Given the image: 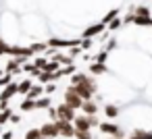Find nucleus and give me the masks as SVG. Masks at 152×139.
I'll use <instances>...</instances> for the list:
<instances>
[{
    "instance_id": "obj_31",
    "label": "nucleus",
    "mask_w": 152,
    "mask_h": 139,
    "mask_svg": "<svg viewBox=\"0 0 152 139\" xmlns=\"http://www.w3.org/2000/svg\"><path fill=\"white\" fill-rule=\"evenodd\" d=\"M75 139H94V135L90 131H77L75 133Z\"/></svg>"
},
{
    "instance_id": "obj_19",
    "label": "nucleus",
    "mask_w": 152,
    "mask_h": 139,
    "mask_svg": "<svg viewBox=\"0 0 152 139\" xmlns=\"http://www.w3.org/2000/svg\"><path fill=\"white\" fill-rule=\"evenodd\" d=\"M104 114H106V118H117L119 116V108L115 104H106L104 106Z\"/></svg>"
},
{
    "instance_id": "obj_25",
    "label": "nucleus",
    "mask_w": 152,
    "mask_h": 139,
    "mask_svg": "<svg viewBox=\"0 0 152 139\" xmlns=\"http://www.w3.org/2000/svg\"><path fill=\"white\" fill-rule=\"evenodd\" d=\"M117 17H119V11H117V9H113V11H108V13L102 17V23H104V25H108V23H110L113 19H117Z\"/></svg>"
},
{
    "instance_id": "obj_30",
    "label": "nucleus",
    "mask_w": 152,
    "mask_h": 139,
    "mask_svg": "<svg viewBox=\"0 0 152 139\" xmlns=\"http://www.w3.org/2000/svg\"><path fill=\"white\" fill-rule=\"evenodd\" d=\"M106 58H108V50L104 48L102 52H98L96 56H92V60H98V62H106Z\"/></svg>"
},
{
    "instance_id": "obj_39",
    "label": "nucleus",
    "mask_w": 152,
    "mask_h": 139,
    "mask_svg": "<svg viewBox=\"0 0 152 139\" xmlns=\"http://www.w3.org/2000/svg\"><path fill=\"white\" fill-rule=\"evenodd\" d=\"M0 139H15V137H13V133H11V131H4Z\"/></svg>"
},
{
    "instance_id": "obj_1",
    "label": "nucleus",
    "mask_w": 152,
    "mask_h": 139,
    "mask_svg": "<svg viewBox=\"0 0 152 139\" xmlns=\"http://www.w3.org/2000/svg\"><path fill=\"white\" fill-rule=\"evenodd\" d=\"M63 102H67L69 106H73L75 110H81V104H83V98L75 91V85L71 83L67 89H65V98H63Z\"/></svg>"
},
{
    "instance_id": "obj_38",
    "label": "nucleus",
    "mask_w": 152,
    "mask_h": 139,
    "mask_svg": "<svg viewBox=\"0 0 152 139\" xmlns=\"http://www.w3.org/2000/svg\"><path fill=\"white\" fill-rule=\"evenodd\" d=\"M48 116H50V120H58V110L54 106H50L48 108Z\"/></svg>"
},
{
    "instance_id": "obj_12",
    "label": "nucleus",
    "mask_w": 152,
    "mask_h": 139,
    "mask_svg": "<svg viewBox=\"0 0 152 139\" xmlns=\"http://www.w3.org/2000/svg\"><path fill=\"white\" fill-rule=\"evenodd\" d=\"M4 71H7V73H11V75H17V73H21V71H23V64L19 62V58H11V60L7 62Z\"/></svg>"
},
{
    "instance_id": "obj_6",
    "label": "nucleus",
    "mask_w": 152,
    "mask_h": 139,
    "mask_svg": "<svg viewBox=\"0 0 152 139\" xmlns=\"http://www.w3.org/2000/svg\"><path fill=\"white\" fill-rule=\"evenodd\" d=\"M71 83L73 85H92V87H98L96 81H94V77H92V73L90 75H86V73H73L71 75Z\"/></svg>"
},
{
    "instance_id": "obj_28",
    "label": "nucleus",
    "mask_w": 152,
    "mask_h": 139,
    "mask_svg": "<svg viewBox=\"0 0 152 139\" xmlns=\"http://www.w3.org/2000/svg\"><path fill=\"white\" fill-rule=\"evenodd\" d=\"M11 81H13V75H11V73H7V71H4L2 75H0V87H7Z\"/></svg>"
},
{
    "instance_id": "obj_16",
    "label": "nucleus",
    "mask_w": 152,
    "mask_h": 139,
    "mask_svg": "<svg viewBox=\"0 0 152 139\" xmlns=\"http://www.w3.org/2000/svg\"><path fill=\"white\" fill-rule=\"evenodd\" d=\"M131 139H152V131H144V129H135L131 135Z\"/></svg>"
},
{
    "instance_id": "obj_42",
    "label": "nucleus",
    "mask_w": 152,
    "mask_h": 139,
    "mask_svg": "<svg viewBox=\"0 0 152 139\" xmlns=\"http://www.w3.org/2000/svg\"><path fill=\"white\" fill-rule=\"evenodd\" d=\"M0 137H2V125H0Z\"/></svg>"
},
{
    "instance_id": "obj_10",
    "label": "nucleus",
    "mask_w": 152,
    "mask_h": 139,
    "mask_svg": "<svg viewBox=\"0 0 152 139\" xmlns=\"http://www.w3.org/2000/svg\"><path fill=\"white\" fill-rule=\"evenodd\" d=\"M9 54H11L13 58H17V56H27V58H31V56H34L31 48H23V46H11V48H9Z\"/></svg>"
},
{
    "instance_id": "obj_37",
    "label": "nucleus",
    "mask_w": 152,
    "mask_h": 139,
    "mask_svg": "<svg viewBox=\"0 0 152 139\" xmlns=\"http://www.w3.org/2000/svg\"><path fill=\"white\" fill-rule=\"evenodd\" d=\"M44 89H46V96H50V93H54V91H56V85H54V81H50V83H46V85H44Z\"/></svg>"
},
{
    "instance_id": "obj_33",
    "label": "nucleus",
    "mask_w": 152,
    "mask_h": 139,
    "mask_svg": "<svg viewBox=\"0 0 152 139\" xmlns=\"http://www.w3.org/2000/svg\"><path fill=\"white\" fill-rule=\"evenodd\" d=\"M81 50H83L81 46H71V48H69V56H73V58H75V56H79V54H81Z\"/></svg>"
},
{
    "instance_id": "obj_3",
    "label": "nucleus",
    "mask_w": 152,
    "mask_h": 139,
    "mask_svg": "<svg viewBox=\"0 0 152 139\" xmlns=\"http://www.w3.org/2000/svg\"><path fill=\"white\" fill-rule=\"evenodd\" d=\"M56 125H58L61 137H65V139H69V137H75L77 129H75L73 120H65V118H58V120H56Z\"/></svg>"
},
{
    "instance_id": "obj_9",
    "label": "nucleus",
    "mask_w": 152,
    "mask_h": 139,
    "mask_svg": "<svg viewBox=\"0 0 152 139\" xmlns=\"http://www.w3.org/2000/svg\"><path fill=\"white\" fill-rule=\"evenodd\" d=\"M17 93H19V83L11 81L7 87H2V91H0V100H7V102H11V98H15Z\"/></svg>"
},
{
    "instance_id": "obj_22",
    "label": "nucleus",
    "mask_w": 152,
    "mask_h": 139,
    "mask_svg": "<svg viewBox=\"0 0 152 139\" xmlns=\"http://www.w3.org/2000/svg\"><path fill=\"white\" fill-rule=\"evenodd\" d=\"M36 102H38V108H40V110H48V108H50V96H46V93L40 96Z\"/></svg>"
},
{
    "instance_id": "obj_27",
    "label": "nucleus",
    "mask_w": 152,
    "mask_h": 139,
    "mask_svg": "<svg viewBox=\"0 0 152 139\" xmlns=\"http://www.w3.org/2000/svg\"><path fill=\"white\" fill-rule=\"evenodd\" d=\"M15 112L11 110V108H4V110H0V125H4L7 120H11V116H13Z\"/></svg>"
},
{
    "instance_id": "obj_8",
    "label": "nucleus",
    "mask_w": 152,
    "mask_h": 139,
    "mask_svg": "<svg viewBox=\"0 0 152 139\" xmlns=\"http://www.w3.org/2000/svg\"><path fill=\"white\" fill-rule=\"evenodd\" d=\"M40 129H42V135H44V137H52V139L61 137V131H58V125H56V120H50V122L42 125Z\"/></svg>"
},
{
    "instance_id": "obj_34",
    "label": "nucleus",
    "mask_w": 152,
    "mask_h": 139,
    "mask_svg": "<svg viewBox=\"0 0 152 139\" xmlns=\"http://www.w3.org/2000/svg\"><path fill=\"white\" fill-rule=\"evenodd\" d=\"M34 62H36V64H38V67H40L42 71H44V67L48 64V56H40V58H36Z\"/></svg>"
},
{
    "instance_id": "obj_29",
    "label": "nucleus",
    "mask_w": 152,
    "mask_h": 139,
    "mask_svg": "<svg viewBox=\"0 0 152 139\" xmlns=\"http://www.w3.org/2000/svg\"><path fill=\"white\" fill-rule=\"evenodd\" d=\"M29 48H31V52H34V54H36V52H44V50H50L48 42H46V44H31Z\"/></svg>"
},
{
    "instance_id": "obj_14",
    "label": "nucleus",
    "mask_w": 152,
    "mask_h": 139,
    "mask_svg": "<svg viewBox=\"0 0 152 139\" xmlns=\"http://www.w3.org/2000/svg\"><path fill=\"white\" fill-rule=\"evenodd\" d=\"M81 112H83V114H98V104H96L94 100H83Z\"/></svg>"
},
{
    "instance_id": "obj_13",
    "label": "nucleus",
    "mask_w": 152,
    "mask_h": 139,
    "mask_svg": "<svg viewBox=\"0 0 152 139\" xmlns=\"http://www.w3.org/2000/svg\"><path fill=\"white\" fill-rule=\"evenodd\" d=\"M19 108H21L23 112H31V110H36V108H38V102H36V98L25 96V98H23V102L19 104Z\"/></svg>"
},
{
    "instance_id": "obj_44",
    "label": "nucleus",
    "mask_w": 152,
    "mask_h": 139,
    "mask_svg": "<svg viewBox=\"0 0 152 139\" xmlns=\"http://www.w3.org/2000/svg\"><path fill=\"white\" fill-rule=\"evenodd\" d=\"M42 139H52V137H42Z\"/></svg>"
},
{
    "instance_id": "obj_32",
    "label": "nucleus",
    "mask_w": 152,
    "mask_h": 139,
    "mask_svg": "<svg viewBox=\"0 0 152 139\" xmlns=\"http://www.w3.org/2000/svg\"><path fill=\"white\" fill-rule=\"evenodd\" d=\"M92 40H94V38H81V48H83V50H90L92 44H94Z\"/></svg>"
},
{
    "instance_id": "obj_21",
    "label": "nucleus",
    "mask_w": 152,
    "mask_h": 139,
    "mask_svg": "<svg viewBox=\"0 0 152 139\" xmlns=\"http://www.w3.org/2000/svg\"><path fill=\"white\" fill-rule=\"evenodd\" d=\"M38 81L46 85V83H50V81H56V75H54V73H48V71H42V75L38 77Z\"/></svg>"
},
{
    "instance_id": "obj_7",
    "label": "nucleus",
    "mask_w": 152,
    "mask_h": 139,
    "mask_svg": "<svg viewBox=\"0 0 152 139\" xmlns=\"http://www.w3.org/2000/svg\"><path fill=\"white\" fill-rule=\"evenodd\" d=\"M104 31H106V25L100 21V23H96V25L86 27V29H83V33H81V38H100Z\"/></svg>"
},
{
    "instance_id": "obj_20",
    "label": "nucleus",
    "mask_w": 152,
    "mask_h": 139,
    "mask_svg": "<svg viewBox=\"0 0 152 139\" xmlns=\"http://www.w3.org/2000/svg\"><path fill=\"white\" fill-rule=\"evenodd\" d=\"M133 13H135V15H140V17H150V15H152V11H150V7H146V4H140V7H133Z\"/></svg>"
},
{
    "instance_id": "obj_46",
    "label": "nucleus",
    "mask_w": 152,
    "mask_h": 139,
    "mask_svg": "<svg viewBox=\"0 0 152 139\" xmlns=\"http://www.w3.org/2000/svg\"><path fill=\"white\" fill-rule=\"evenodd\" d=\"M0 75H2V69H0Z\"/></svg>"
},
{
    "instance_id": "obj_35",
    "label": "nucleus",
    "mask_w": 152,
    "mask_h": 139,
    "mask_svg": "<svg viewBox=\"0 0 152 139\" xmlns=\"http://www.w3.org/2000/svg\"><path fill=\"white\" fill-rule=\"evenodd\" d=\"M9 48H11V46H9L2 38H0V56H2V54H9Z\"/></svg>"
},
{
    "instance_id": "obj_26",
    "label": "nucleus",
    "mask_w": 152,
    "mask_h": 139,
    "mask_svg": "<svg viewBox=\"0 0 152 139\" xmlns=\"http://www.w3.org/2000/svg\"><path fill=\"white\" fill-rule=\"evenodd\" d=\"M123 25H125V23H123V19H119V17H117V19H113V21L106 25V29H108V31H117V29H119V27H123Z\"/></svg>"
},
{
    "instance_id": "obj_23",
    "label": "nucleus",
    "mask_w": 152,
    "mask_h": 139,
    "mask_svg": "<svg viewBox=\"0 0 152 139\" xmlns=\"http://www.w3.org/2000/svg\"><path fill=\"white\" fill-rule=\"evenodd\" d=\"M133 23L140 25V27H152V19H150V17H140V15H135Z\"/></svg>"
},
{
    "instance_id": "obj_43",
    "label": "nucleus",
    "mask_w": 152,
    "mask_h": 139,
    "mask_svg": "<svg viewBox=\"0 0 152 139\" xmlns=\"http://www.w3.org/2000/svg\"><path fill=\"white\" fill-rule=\"evenodd\" d=\"M108 139H117V137H113V135H108Z\"/></svg>"
},
{
    "instance_id": "obj_18",
    "label": "nucleus",
    "mask_w": 152,
    "mask_h": 139,
    "mask_svg": "<svg viewBox=\"0 0 152 139\" xmlns=\"http://www.w3.org/2000/svg\"><path fill=\"white\" fill-rule=\"evenodd\" d=\"M31 79H23L21 83H19V96H27L29 93V89H31Z\"/></svg>"
},
{
    "instance_id": "obj_11",
    "label": "nucleus",
    "mask_w": 152,
    "mask_h": 139,
    "mask_svg": "<svg viewBox=\"0 0 152 139\" xmlns=\"http://www.w3.org/2000/svg\"><path fill=\"white\" fill-rule=\"evenodd\" d=\"M73 125H75L77 131H90V129H92V122H90V116H88V114L77 116V118L73 120Z\"/></svg>"
},
{
    "instance_id": "obj_15",
    "label": "nucleus",
    "mask_w": 152,
    "mask_h": 139,
    "mask_svg": "<svg viewBox=\"0 0 152 139\" xmlns=\"http://www.w3.org/2000/svg\"><path fill=\"white\" fill-rule=\"evenodd\" d=\"M108 69H106V64L104 62H98V60H92L90 62V73L92 75H104Z\"/></svg>"
},
{
    "instance_id": "obj_45",
    "label": "nucleus",
    "mask_w": 152,
    "mask_h": 139,
    "mask_svg": "<svg viewBox=\"0 0 152 139\" xmlns=\"http://www.w3.org/2000/svg\"><path fill=\"white\" fill-rule=\"evenodd\" d=\"M123 139H131V137H123Z\"/></svg>"
},
{
    "instance_id": "obj_41",
    "label": "nucleus",
    "mask_w": 152,
    "mask_h": 139,
    "mask_svg": "<svg viewBox=\"0 0 152 139\" xmlns=\"http://www.w3.org/2000/svg\"><path fill=\"white\" fill-rule=\"evenodd\" d=\"M4 108H9V102L7 100H0V110H4Z\"/></svg>"
},
{
    "instance_id": "obj_5",
    "label": "nucleus",
    "mask_w": 152,
    "mask_h": 139,
    "mask_svg": "<svg viewBox=\"0 0 152 139\" xmlns=\"http://www.w3.org/2000/svg\"><path fill=\"white\" fill-rule=\"evenodd\" d=\"M104 135H113V137H117V139H123L125 137V133H123V129L121 127H117L115 122H100V127H98Z\"/></svg>"
},
{
    "instance_id": "obj_36",
    "label": "nucleus",
    "mask_w": 152,
    "mask_h": 139,
    "mask_svg": "<svg viewBox=\"0 0 152 139\" xmlns=\"http://www.w3.org/2000/svg\"><path fill=\"white\" fill-rule=\"evenodd\" d=\"M117 46H119V42H117L115 38H108V42H106V50L110 52V50H115Z\"/></svg>"
},
{
    "instance_id": "obj_4",
    "label": "nucleus",
    "mask_w": 152,
    "mask_h": 139,
    "mask_svg": "<svg viewBox=\"0 0 152 139\" xmlns=\"http://www.w3.org/2000/svg\"><path fill=\"white\" fill-rule=\"evenodd\" d=\"M56 110H58V118H65V120H75L77 118V110L73 106H69L67 102H61L56 106Z\"/></svg>"
},
{
    "instance_id": "obj_24",
    "label": "nucleus",
    "mask_w": 152,
    "mask_h": 139,
    "mask_svg": "<svg viewBox=\"0 0 152 139\" xmlns=\"http://www.w3.org/2000/svg\"><path fill=\"white\" fill-rule=\"evenodd\" d=\"M42 129H27L25 131V137L23 139H42Z\"/></svg>"
},
{
    "instance_id": "obj_17",
    "label": "nucleus",
    "mask_w": 152,
    "mask_h": 139,
    "mask_svg": "<svg viewBox=\"0 0 152 139\" xmlns=\"http://www.w3.org/2000/svg\"><path fill=\"white\" fill-rule=\"evenodd\" d=\"M44 93H46V89H44V83H42V85H31V89H29V93H27V96L38 100V98H40V96H44Z\"/></svg>"
},
{
    "instance_id": "obj_2",
    "label": "nucleus",
    "mask_w": 152,
    "mask_h": 139,
    "mask_svg": "<svg viewBox=\"0 0 152 139\" xmlns=\"http://www.w3.org/2000/svg\"><path fill=\"white\" fill-rule=\"evenodd\" d=\"M48 46L54 48V50H61V48H71V46H81V38L77 40H61V38H50L48 40Z\"/></svg>"
},
{
    "instance_id": "obj_40",
    "label": "nucleus",
    "mask_w": 152,
    "mask_h": 139,
    "mask_svg": "<svg viewBox=\"0 0 152 139\" xmlns=\"http://www.w3.org/2000/svg\"><path fill=\"white\" fill-rule=\"evenodd\" d=\"M11 122H15V125L21 122V116H19V114H13V116H11Z\"/></svg>"
}]
</instances>
